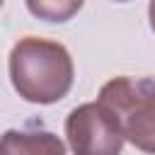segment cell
I'll use <instances>...</instances> for the list:
<instances>
[{"instance_id":"cell-1","label":"cell","mask_w":155,"mask_h":155,"mask_svg":"<svg viewBox=\"0 0 155 155\" xmlns=\"http://www.w3.org/2000/svg\"><path fill=\"white\" fill-rule=\"evenodd\" d=\"M10 78L27 102L53 104L73 87V58L58 41L27 36L10 53Z\"/></svg>"},{"instance_id":"cell-2","label":"cell","mask_w":155,"mask_h":155,"mask_svg":"<svg viewBox=\"0 0 155 155\" xmlns=\"http://www.w3.org/2000/svg\"><path fill=\"white\" fill-rule=\"evenodd\" d=\"M99 104L111 114L124 140L155 155V80L114 78L99 90Z\"/></svg>"},{"instance_id":"cell-3","label":"cell","mask_w":155,"mask_h":155,"mask_svg":"<svg viewBox=\"0 0 155 155\" xmlns=\"http://www.w3.org/2000/svg\"><path fill=\"white\" fill-rule=\"evenodd\" d=\"M65 136L73 155H121L124 136L111 114L99 104H80L65 119Z\"/></svg>"},{"instance_id":"cell-4","label":"cell","mask_w":155,"mask_h":155,"mask_svg":"<svg viewBox=\"0 0 155 155\" xmlns=\"http://www.w3.org/2000/svg\"><path fill=\"white\" fill-rule=\"evenodd\" d=\"M0 155H65V145L51 131H17L0 136Z\"/></svg>"},{"instance_id":"cell-5","label":"cell","mask_w":155,"mask_h":155,"mask_svg":"<svg viewBox=\"0 0 155 155\" xmlns=\"http://www.w3.org/2000/svg\"><path fill=\"white\" fill-rule=\"evenodd\" d=\"M85 0H27V7L34 17L46 22H68Z\"/></svg>"},{"instance_id":"cell-6","label":"cell","mask_w":155,"mask_h":155,"mask_svg":"<svg viewBox=\"0 0 155 155\" xmlns=\"http://www.w3.org/2000/svg\"><path fill=\"white\" fill-rule=\"evenodd\" d=\"M148 17H150V27L155 31V0H150V7H148Z\"/></svg>"},{"instance_id":"cell-7","label":"cell","mask_w":155,"mask_h":155,"mask_svg":"<svg viewBox=\"0 0 155 155\" xmlns=\"http://www.w3.org/2000/svg\"><path fill=\"white\" fill-rule=\"evenodd\" d=\"M116 2H126V0H116Z\"/></svg>"},{"instance_id":"cell-8","label":"cell","mask_w":155,"mask_h":155,"mask_svg":"<svg viewBox=\"0 0 155 155\" xmlns=\"http://www.w3.org/2000/svg\"><path fill=\"white\" fill-rule=\"evenodd\" d=\"M0 5H2V0H0Z\"/></svg>"}]
</instances>
